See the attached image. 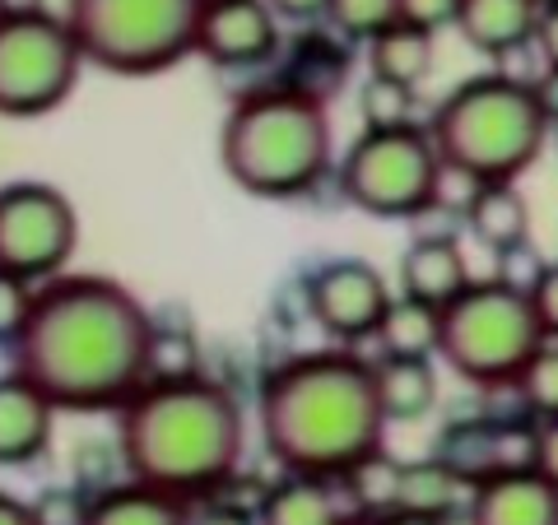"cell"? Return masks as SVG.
<instances>
[{
  "label": "cell",
  "mask_w": 558,
  "mask_h": 525,
  "mask_svg": "<svg viewBox=\"0 0 558 525\" xmlns=\"http://www.w3.org/2000/svg\"><path fill=\"white\" fill-rule=\"evenodd\" d=\"M154 317L108 274H57L38 284L10 373L38 387L51 405L94 414L121 410L145 387Z\"/></svg>",
  "instance_id": "obj_1"
},
{
  "label": "cell",
  "mask_w": 558,
  "mask_h": 525,
  "mask_svg": "<svg viewBox=\"0 0 558 525\" xmlns=\"http://www.w3.org/2000/svg\"><path fill=\"white\" fill-rule=\"evenodd\" d=\"M260 442L284 475L340 484L363 456L387 447L373 363L354 349H312L260 381Z\"/></svg>",
  "instance_id": "obj_2"
},
{
  "label": "cell",
  "mask_w": 558,
  "mask_h": 525,
  "mask_svg": "<svg viewBox=\"0 0 558 525\" xmlns=\"http://www.w3.org/2000/svg\"><path fill=\"white\" fill-rule=\"evenodd\" d=\"M247 424L229 387L201 377L145 381L117 410V451L131 484L159 488L186 506L223 493L238 475Z\"/></svg>",
  "instance_id": "obj_3"
},
{
  "label": "cell",
  "mask_w": 558,
  "mask_h": 525,
  "mask_svg": "<svg viewBox=\"0 0 558 525\" xmlns=\"http://www.w3.org/2000/svg\"><path fill=\"white\" fill-rule=\"evenodd\" d=\"M219 163L256 200H299L330 168V117L284 84L247 89L219 126Z\"/></svg>",
  "instance_id": "obj_4"
},
{
  "label": "cell",
  "mask_w": 558,
  "mask_h": 525,
  "mask_svg": "<svg viewBox=\"0 0 558 525\" xmlns=\"http://www.w3.org/2000/svg\"><path fill=\"white\" fill-rule=\"evenodd\" d=\"M545 139L549 121L535 108L531 80L502 75V70L461 80L428 121V145L442 172H457L475 186L517 182L539 163Z\"/></svg>",
  "instance_id": "obj_5"
},
{
  "label": "cell",
  "mask_w": 558,
  "mask_h": 525,
  "mask_svg": "<svg viewBox=\"0 0 558 525\" xmlns=\"http://www.w3.org/2000/svg\"><path fill=\"white\" fill-rule=\"evenodd\" d=\"M545 344L526 289L508 279H470L438 312V358L475 391H512Z\"/></svg>",
  "instance_id": "obj_6"
},
{
  "label": "cell",
  "mask_w": 558,
  "mask_h": 525,
  "mask_svg": "<svg viewBox=\"0 0 558 525\" xmlns=\"http://www.w3.org/2000/svg\"><path fill=\"white\" fill-rule=\"evenodd\" d=\"M205 0H65L61 24L84 65L145 80L191 57Z\"/></svg>",
  "instance_id": "obj_7"
},
{
  "label": "cell",
  "mask_w": 558,
  "mask_h": 525,
  "mask_svg": "<svg viewBox=\"0 0 558 525\" xmlns=\"http://www.w3.org/2000/svg\"><path fill=\"white\" fill-rule=\"evenodd\" d=\"M340 196L373 219H418L442 200V163L424 126L359 131L336 168Z\"/></svg>",
  "instance_id": "obj_8"
},
{
  "label": "cell",
  "mask_w": 558,
  "mask_h": 525,
  "mask_svg": "<svg viewBox=\"0 0 558 525\" xmlns=\"http://www.w3.org/2000/svg\"><path fill=\"white\" fill-rule=\"evenodd\" d=\"M80 47L61 14L14 10L0 14V117L33 121L57 112L80 84Z\"/></svg>",
  "instance_id": "obj_9"
},
{
  "label": "cell",
  "mask_w": 558,
  "mask_h": 525,
  "mask_svg": "<svg viewBox=\"0 0 558 525\" xmlns=\"http://www.w3.org/2000/svg\"><path fill=\"white\" fill-rule=\"evenodd\" d=\"M80 247V215L65 191L51 182H5L0 186V270L47 284L65 274Z\"/></svg>",
  "instance_id": "obj_10"
},
{
  "label": "cell",
  "mask_w": 558,
  "mask_h": 525,
  "mask_svg": "<svg viewBox=\"0 0 558 525\" xmlns=\"http://www.w3.org/2000/svg\"><path fill=\"white\" fill-rule=\"evenodd\" d=\"M391 297L396 293L377 266H368V260H359V256H344V260H326L322 270H312L307 317L317 321L340 349H354V344L377 335Z\"/></svg>",
  "instance_id": "obj_11"
},
{
  "label": "cell",
  "mask_w": 558,
  "mask_h": 525,
  "mask_svg": "<svg viewBox=\"0 0 558 525\" xmlns=\"http://www.w3.org/2000/svg\"><path fill=\"white\" fill-rule=\"evenodd\" d=\"M279 42L284 33L266 0H205L191 57H205L219 70H260L279 57Z\"/></svg>",
  "instance_id": "obj_12"
},
{
  "label": "cell",
  "mask_w": 558,
  "mask_h": 525,
  "mask_svg": "<svg viewBox=\"0 0 558 525\" xmlns=\"http://www.w3.org/2000/svg\"><path fill=\"white\" fill-rule=\"evenodd\" d=\"M51 432H57V405L20 373H0V469L43 461Z\"/></svg>",
  "instance_id": "obj_13"
},
{
  "label": "cell",
  "mask_w": 558,
  "mask_h": 525,
  "mask_svg": "<svg viewBox=\"0 0 558 525\" xmlns=\"http://www.w3.org/2000/svg\"><path fill=\"white\" fill-rule=\"evenodd\" d=\"M465 525H558V488L526 475H488L470 488Z\"/></svg>",
  "instance_id": "obj_14"
},
{
  "label": "cell",
  "mask_w": 558,
  "mask_h": 525,
  "mask_svg": "<svg viewBox=\"0 0 558 525\" xmlns=\"http://www.w3.org/2000/svg\"><path fill=\"white\" fill-rule=\"evenodd\" d=\"M535 20H539L535 0H457L451 28L461 33L470 51L502 61V57H517L521 47H531Z\"/></svg>",
  "instance_id": "obj_15"
},
{
  "label": "cell",
  "mask_w": 558,
  "mask_h": 525,
  "mask_svg": "<svg viewBox=\"0 0 558 525\" xmlns=\"http://www.w3.org/2000/svg\"><path fill=\"white\" fill-rule=\"evenodd\" d=\"M465 284H470L465 252H461V242L447 233L418 237L405 247V256H400V297H414V303L442 312Z\"/></svg>",
  "instance_id": "obj_16"
},
{
  "label": "cell",
  "mask_w": 558,
  "mask_h": 525,
  "mask_svg": "<svg viewBox=\"0 0 558 525\" xmlns=\"http://www.w3.org/2000/svg\"><path fill=\"white\" fill-rule=\"evenodd\" d=\"M465 233L494 256H512L531 237V205L517 191V182L475 186L465 200Z\"/></svg>",
  "instance_id": "obj_17"
},
{
  "label": "cell",
  "mask_w": 558,
  "mask_h": 525,
  "mask_svg": "<svg viewBox=\"0 0 558 525\" xmlns=\"http://www.w3.org/2000/svg\"><path fill=\"white\" fill-rule=\"evenodd\" d=\"M344 80H349V42L336 38L330 28H307V33H299V42H293L279 84L326 108V102L344 89Z\"/></svg>",
  "instance_id": "obj_18"
},
{
  "label": "cell",
  "mask_w": 558,
  "mask_h": 525,
  "mask_svg": "<svg viewBox=\"0 0 558 525\" xmlns=\"http://www.w3.org/2000/svg\"><path fill=\"white\" fill-rule=\"evenodd\" d=\"M373 387L381 418L391 424H418L438 410L442 381L433 373V358H377L373 363Z\"/></svg>",
  "instance_id": "obj_19"
},
{
  "label": "cell",
  "mask_w": 558,
  "mask_h": 525,
  "mask_svg": "<svg viewBox=\"0 0 558 525\" xmlns=\"http://www.w3.org/2000/svg\"><path fill=\"white\" fill-rule=\"evenodd\" d=\"M256 525H340L349 512L336 493V484L307 479V475H284L266 488L256 506Z\"/></svg>",
  "instance_id": "obj_20"
},
{
  "label": "cell",
  "mask_w": 558,
  "mask_h": 525,
  "mask_svg": "<svg viewBox=\"0 0 558 525\" xmlns=\"http://www.w3.org/2000/svg\"><path fill=\"white\" fill-rule=\"evenodd\" d=\"M470 488L451 475L442 461H400V488H396V516L414 521H438L447 525L461 512Z\"/></svg>",
  "instance_id": "obj_21"
},
{
  "label": "cell",
  "mask_w": 558,
  "mask_h": 525,
  "mask_svg": "<svg viewBox=\"0 0 558 525\" xmlns=\"http://www.w3.org/2000/svg\"><path fill=\"white\" fill-rule=\"evenodd\" d=\"M84 525H191V506L145 484H108L89 502Z\"/></svg>",
  "instance_id": "obj_22"
},
{
  "label": "cell",
  "mask_w": 558,
  "mask_h": 525,
  "mask_svg": "<svg viewBox=\"0 0 558 525\" xmlns=\"http://www.w3.org/2000/svg\"><path fill=\"white\" fill-rule=\"evenodd\" d=\"M433 61H438V42H433V33L410 28V24L381 28L377 38L368 42V75L405 84V89H418V84L433 75Z\"/></svg>",
  "instance_id": "obj_23"
},
{
  "label": "cell",
  "mask_w": 558,
  "mask_h": 525,
  "mask_svg": "<svg viewBox=\"0 0 558 525\" xmlns=\"http://www.w3.org/2000/svg\"><path fill=\"white\" fill-rule=\"evenodd\" d=\"M433 461H442L465 488L498 475V442H494V418H451L433 442Z\"/></svg>",
  "instance_id": "obj_24"
},
{
  "label": "cell",
  "mask_w": 558,
  "mask_h": 525,
  "mask_svg": "<svg viewBox=\"0 0 558 525\" xmlns=\"http://www.w3.org/2000/svg\"><path fill=\"white\" fill-rule=\"evenodd\" d=\"M349 506V516L359 521H387L396 516V488H400V461L391 456L387 447L373 451V456H363L349 475L340 479Z\"/></svg>",
  "instance_id": "obj_25"
},
{
  "label": "cell",
  "mask_w": 558,
  "mask_h": 525,
  "mask_svg": "<svg viewBox=\"0 0 558 525\" xmlns=\"http://www.w3.org/2000/svg\"><path fill=\"white\" fill-rule=\"evenodd\" d=\"M373 340H381V358H433L438 354V307L391 297Z\"/></svg>",
  "instance_id": "obj_26"
},
{
  "label": "cell",
  "mask_w": 558,
  "mask_h": 525,
  "mask_svg": "<svg viewBox=\"0 0 558 525\" xmlns=\"http://www.w3.org/2000/svg\"><path fill=\"white\" fill-rule=\"evenodd\" d=\"M414 108H418V89L391 80H363L359 84V121L363 131H405L414 126Z\"/></svg>",
  "instance_id": "obj_27"
},
{
  "label": "cell",
  "mask_w": 558,
  "mask_h": 525,
  "mask_svg": "<svg viewBox=\"0 0 558 525\" xmlns=\"http://www.w3.org/2000/svg\"><path fill=\"white\" fill-rule=\"evenodd\" d=\"M512 391L521 395V405H526V414L535 418V424L558 418V340H545L535 349L526 373H521V381Z\"/></svg>",
  "instance_id": "obj_28"
},
{
  "label": "cell",
  "mask_w": 558,
  "mask_h": 525,
  "mask_svg": "<svg viewBox=\"0 0 558 525\" xmlns=\"http://www.w3.org/2000/svg\"><path fill=\"white\" fill-rule=\"evenodd\" d=\"M391 24H396V0H330L326 5V28L344 42H373Z\"/></svg>",
  "instance_id": "obj_29"
},
{
  "label": "cell",
  "mask_w": 558,
  "mask_h": 525,
  "mask_svg": "<svg viewBox=\"0 0 558 525\" xmlns=\"http://www.w3.org/2000/svg\"><path fill=\"white\" fill-rule=\"evenodd\" d=\"M94 493L80 484H47L28 498V521L33 525H84L89 521Z\"/></svg>",
  "instance_id": "obj_30"
},
{
  "label": "cell",
  "mask_w": 558,
  "mask_h": 525,
  "mask_svg": "<svg viewBox=\"0 0 558 525\" xmlns=\"http://www.w3.org/2000/svg\"><path fill=\"white\" fill-rule=\"evenodd\" d=\"M494 442H498V475H526V469H535L539 424L531 414L498 418V424H494Z\"/></svg>",
  "instance_id": "obj_31"
},
{
  "label": "cell",
  "mask_w": 558,
  "mask_h": 525,
  "mask_svg": "<svg viewBox=\"0 0 558 525\" xmlns=\"http://www.w3.org/2000/svg\"><path fill=\"white\" fill-rule=\"evenodd\" d=\"M33 293H38L33 284L0 270V349H10L14 340H20V330L28 321V307H33Z\"/></svg>",
  "instance_id": "obj_32"
},
{
  "label": "cell",
  "mask_w": 558,
  "mask_h": 525,
  "mask_svg": "<svg viewBox=\"0 0 558 525\" xmlns=\"http://www.w3.org/2000/svg\"><path fill=\"white\" fill-rule=\"evenodd\" d=\"M526 297H531V312H535V321H539V335L558 340V260H549V266L535 270Z\"/></svg>",
  "instance_id": "obj_33"
},
{
  "label": "cell",
  "mask_w": 558,
  "mask_h": 525,
  "mask_svg": "<svg viewBox=\"0 0 558 525\" xmlns=\"http://www.w3.org/2000/svg\"><path fill=\"white\" fill-rule=\"evenodd\" d=\"M451 20H457V0H396V24L438 33L451 28Z\"/></svg>",
  "instance_id": "obj_34"
},
{
  "label": "cell",
  "mask_w": 558,
  "mask_h": 525,
  "mask_svg": "<svg viewBox=\"0 0 558 525\" xmlns=\"http://www.w3.org/2000/svg\"><path fill=\"white\" fill-rule=\"evenodd\" d=\"M191 525H256V512L242 502H223V498H209L191 506Z\"/></svg>",
  "instance_id": "obj_35"
},
{
  "label": "cell",
  "mask_w": 558,
  "mask_h": 525,
  "mask_svg": "<svg viewBox=\"0 0 558 525\" xmlns=\"http://www.w3.org/2000/svg\"><path fill=\"white\" fill-rule=\"evenodd\" d=\"M535 475L549 488H558V418L539 424V447H535Z\"/></svg>",
  "instance_id": "obj_36"
},
{
  "label": "cell",
  "mask_w": 558,
  "mask_h": 525,
  "mask_svg": "<svg viewBox=\"0 0 558 525\" xmlns=\"http://www.w3.org/2000/svg\"><path fill=\"white\" fill-rule=\"evenodd\" d=\"M531 42L539 47V57H545V70H558V5H539Z\"/></svg>",
  "instance_id": "obj_37"
},
{
  "label": "cell",
  "mask_w": 558,
  "mask_h": 525,
  "mask_svg": "<svg viewBox=\"0 0 558 525\" xmlns=\"http://www.w3.org/2000/svg\"><path fill=\"white\" fill-rule=\"evenodd\" d=\"M275 20H293V24H317L326 20V5L330 0H266Z\"/></svg>",
  "instance_id": "obj_38"
},
{
  "label": "cell",
  "mask_w": 558,
  "mask_h": 525,
  "mask_svg": "<svg viewBox=\"0 0 558 525\" xmlns=\"http://www.w3.org/2000/svg\"><path fill=\"white\" fill-rule=\"evenodd\" d=\"M531 94H535V108L545 112L549 126H558V70H545L539 80H531Z\"/></svg>",
  "instance_id": "obj_39"
},
{
  "label": "cell",
  "mask_w": 558,
  "mask_h": 525,
  "mask_svg": "<svg viewBox=\"0 0 558 525\" xmlns=\"http://www.w3.org/2000/svg\"><path fill=\"white\" fill-rule=\"evenodd\" d=\"M0 525H33L28 521V502L5 493V488H0Z\"/></svg>",
  "instance_id": "obj_40"
},
{
  "label": "cell",
  "mask_w": 558,
  "mask_h": 525,
  "mask_svg": "<svg viewBox=\"0 0 558 525\" xmlns=\"http://www.w3.org/2000/svg\"><path fill=\"white\" fill-rule=\"evenodd\" d=\"M377 525H438V521H414V516H387V521H377Z\"/></svg>",
  "instance_id": "obj_41"
},
{
  "label": "cell",
  "mask_w": 558,
  "mask_h": 525,
  "mask_svg": "<svg viewBox=\"0 0 558 525\" xmlns=\"http://www.w3.org/2000/svg\"><path fill=\"white\" fill-rule=\"evenodd\" d=\"M340 525H377V521H359V516H344Z\"/></svg>",
  "instance_id": "obj_42"
},
{
  "label": "cell",
  "mask_w": 558,
  "mask_h": 525,
  "mask_svg": "<svg viewBox=\"0 0 558 525\" xmlns=\"http://www.w3.org/2000/svg\"><path fill=\"white\" fill-rule=\"evenodd\" d=\"M535 5H558V0H535Z\"/></svg>",
  "instance_id": "obj_43"
}]
</instances>
